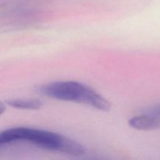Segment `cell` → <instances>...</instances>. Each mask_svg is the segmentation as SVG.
Instances as JSON below:
<instances>
[{"mask_svg": "<svg viewBox=\"0 0 160 160\" xmlns=\"http://www.w3.org/2000/svg\"><path fill=\"white\" fill-rule=\"evenodd\" d=\"M5 109H6V106L2 102H0V115H2L5 112Z\"/></svg>", "mask_w": 160, "mask_h": 160, "instance_id": "obj_6", "label": "cell"}, {"mask_svg": "<svg viewBox=\"0 0 160 160\" xmlns=\"http://www.w3.org/2000/svg\"><path fill=\"white\" fill-rule=\"evenodd\" d=\"M7 104L15 109L38 110L43 106V103L38 99H12L7 101Z\"/></svg>", "mask_w": 160, "mask_h": 160, "instance_id": "obj_4", "label": "cell"}, {"mask_svg": "<svg viewBox=\"0 0 160 160\" xmlns=\"http://www.w3.org/2000/svg\"><path fill=\"white\" fill-rule=\"evenodd\" d=\"M19 141H27L46 149L74 156H83L86 150L77 141L45 130L15 128L0 132V146Z\"/></svg>", "mask_w": 160, "mask_h": 160, "instance_id": "obj_1", "label": "cell"}, {"mask_svg": "<svg viewBox=\"0 0 160 160\" xmlns=\"http://www.w3.org/2000/svg\"><path fill=\"white\" fill-rule=\"evenodd\" d=\"M128 123L131 128L141 131H150L160 128L159 120L149 113L132 117L129 120Z\"/></svg>", "mask_w": 160, "mask_h": 160, "instance_id": "obj_3", "label": "cell"}, {"mask_svg": "<svg viewBox=\"0 0 160 160\" xmlns=\"http://www.w3.org/2000/svg\"><path fill=\"white\" fill-rule=\"evenodd\" d=\"M147 113H149L151 115L154 116L155 117L158 119L160 121V106H156V107L152 108Z\"/></svg>", "mask_w": 160, "mask_h": 160, "instance_id": "obj_5", "label": "cell"}, {"mask_svg": "<svg viewBox=\"0 0 160 160\" xmlns=\"http://www.w3.org/2000/svg\"><path fill=\"white\" fill-rule=\"evenodd\" d=\"M39 92L46 96L62 101L88 105L101 111H109L111 104L107 99L88 86L77 81H58L45 84Z\"/></svg>", "mask_w": 160, "mask_h": 160, "instance_id": "obj_2", "label": "cell"}]
</instances>
